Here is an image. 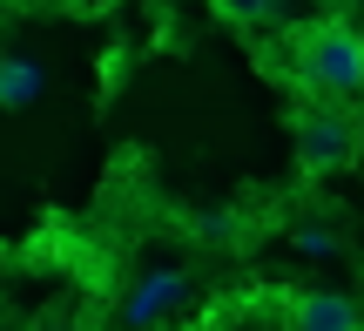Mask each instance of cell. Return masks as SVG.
Instances as JSON below:
<instances>
[{
  "mask_svg": "<svg viewBox=\"0 0 364 331\" xmlns=\"http://www.w3.org/2000/svg\"><path fill=\"white\" fill-rule=\"evenodd\" d=\"M290 75H297L304 95L351 102L364 88V34L351 21H304L290 34Z\"/></svg>",
  "mask_w": 364,
  "mask_h": 331,
  "instance_id": "obj_1",
  "label": "cell"
},
{
  "mask_svg": "<svg viewBox=\"0 0 364 331\" xmlns=\"http://www.w3.org/2000/svg\"><path fill=\"white\" fill-rule=\"evenodd\" d=\"M290 135H297V169L311 176V183L344 176L358 162V149H364L358 108L351 102H324V95H304V102L290 108Z\"/></svg>",
  "mask_w": 364,
  "mask_h": 331,
  "instance_id": "obj_2",
  "label": "cell"
},
{
  "mask_svg": "<svg viewBox=\"0 0 364 331\" xmlns=\"http://www.w3.org/2000/svg\"><path fill=\"white\" fill-rule=\"evenodd\" d=\"M284 331H364V325H358V305H351V298L304 284V291L284 298Z\"/></svg>",
  "mask_w": 364,
  "mask_h": 331,
  "instance_id": "obj_3",
  "label": "cell"
},
{
  "mask_svg": "<svg viewBox=\"0 0 364 331\" xmlns=\"http://www.w3.org/2000/svg\"><path fill=\"white\" fill-rule=\"evenodd\" d=\"M182 291H189V278H182V270H149V278L129 291L122 318H129V325H156L162 311H176V305H182Z\"/></svg>",
  "mask_w": 364,
  "mask_h": 331,
  "instance_id": "obj_4",
  "label": "cell"
},
{
  "mask_svg": "<svg viewBox=\"0 0 364 331\" xmlns=\"http://www.w3.org/2000/svg\"><path fill=\"white\" fill-rule=\"evenodd\" d=\"M41 95V68L34 61H0V108H27Z\"/></svg>",
  "mask_w": 364,
  "mask_h": 331,
  "instance_id": "obj_5",
  "label": "cell"
},
{
  "mask_svg": "<svg viewBox=\"0 0 364 331\" xmlns=\"http://www.w3.org/2000/svg\"><path fill=\"white\" fill-rule=\"evenodd\" d=\"M209 7H216L230 27H263V21L277 14V0H209Z\"/></svg>",
  "mask_w": 364,
  "mask_h": 331,
  "instance_id": "obj_6",
  "label": "cell"
},
{
  "mask_svg": "<svg viewBox=\"0 0 364 331\" xmlns=\"http://www.w3.org/2000/svg\"><path fill=\"white\" fill-rule=\"evenodd\" d=\"M297 243H304V251H311V257H324V251H331V230H317V224H304V230H297Z\"/></svg>",
  "mask_w": 364,
  "mask_h": 331,
  "instance_id": "obj_7",
  "label": "cell"
},
{
  "mask_svg": "<svg viewBox=\"0 0 364 331\" xmlns=\"http://www.w3.org/2000/svg\"><path fill=\"white\" fill-rule=\"evenodd\" d=\"M68 7H75V14H115L122 0H68Z\"/></svg>",
  "mask_w": 364,
  "mask_h": 331,
  "instance_id": "obj_8",
  "label": "cell"
},
{
  "mask_svg": "<svg viewBox=\"0 0 364 331\" xmlns=\"http://www.w3.org/2000/svg\"><path fill=\"white\" fill-rule=\"evenodd\" d=\"M34 331H75V325H68V318H61V311H48V318H41Z\"/></svg>",
  "mask_w": 364,
  "mask_h": 331,
  "instance_id": "obj_9",
  "label": "cell"
},
{
  "mask_svg": "<svg viewBox=\"0 0 364 331\" xmlns=\"http://www.w3.org/2000/svg\"><path fill=\"white\" fill-rule=\"evenodd\" d=\"M7 14H14V0H0V27H7Z\"/></svg>",
  "mask_w": 364,
  "mask_h": 331,
  "instance_id": "obj_10",
  "label": "cell"
}]
</instances>
